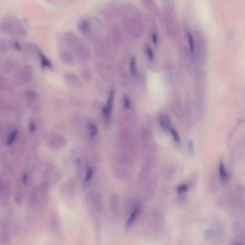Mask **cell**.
<instances>
[{"mask_svg": "<svg viewBox=\"0 0 245 245\" xmlns=\"http://www.w3.org/2000/svg\"><path fill=\"white\" fill-rule=\"evenodd\" d=\"M139 206H136L134 209L133 210V212L131 213L130 215L128 220L127 223H126V226L129 227L131 226L132 225H133L134 222L136 220V218L138 216V214L139 212Z\"/></svg>", "mask_w": 245, "mask_h": 245, "instance_id": "6da1fadb", "label": "cell"}, {"mask_svg": "<svg viewBox=\"0 0 245 245\" xmlns=\"http://www.w3.org/2000/svg\"><path fill=\"white\" fill-rule=\"evenodd\" d=\"M159 122L160 126L165 130H168L170 129V119L168 115L165 114L161 115L159 117Z\"/></svg>", "mask_w": 245, "mask_h": 245, "instance_id": "7a4b0ae2", "label": "cell"}, {"mask_svg": "<svg viewBox=\"0 0 245 245\" xmlns=\"http://www.w3.org/2000/svg\"><path fill=\"white\" fill-rule=\"evenodd\" d=\"M220 176L221 179L223 182H226L227 181L228 176L222 162H221L220 164Z\"/></svg>", "mask_w": 245, "mask_h": 245, "instance_id": "3957f363", "label": "cell"}, {"mask_svg": "<svg viewBox=\"0 0 245 245\" xmlns=\"http://www.w3.org/2000/svg\"><path fill=\"white\" fill-rule=\"evenodd\" d=\"M88 128H89V131H90L91 137H95L97 134L98 128L97 126L93 124H90L89 125Z\"/></svg>", "mask_w": 245, "mask_h": 245, "instance_id": "277c9868", "label": "cell"}, {"mask_svg": "<svg viewBox=\"0 0 245 245\" xmlns=\"http://www.w3.org/2000/svg\"><path fill=\"white\" fill-rule=\"evenodd\" d=\"M170 133L173 136V137L174 138V141H175L176 144L179 145L180 143V138H179L178 132H177L176 130H175L174 129H170Z\"/></svg>", "mask_w": 245, "mask_h": 245, "instance_id": "5b68a950", "label": "cell"}, {"mask_svg": "<svg viewBox=\"0 0 245 245\" xmlns=\"http://www.w3.org/2000/svg\"><path fill=\"white\" fill-rule=\"evenodd\" d=\"M130 70L131 71L132 74H136V71H137V69H136V59L135 58H133L131 59V62H130Z\"/></svg>", "mask_w": 245, "mask_h": 245, "instance_id": "8992f818", "label": "cell"}, {"mask_svg": "<svg viewBox=\"0 0 245 245\" xmlns=\"http://www.w3.org/2000/svg\"><path fill=\"white\" fill-rule=\"evenodd\" d=\"M187 36L189 39V44H190V51L193 53L194 52V44H193V37L189 32L187 33Z\"/></svg>", "mask_w": 245, "mask_h": 245, "instance_id": "52a82bcc", "label": "cell"}, {"mask_svg": "<svg viewBox=\"0 0 245 245\" xmlns=\"http://www.w3.org/2000/svg\"><path fill=\"white\" fill-rule=\"evenodd\" d=\"M17 130H14V131L12 132V133H11L10 135V137H9L8 140L7 141V143L8 144H11L14 142V140L15 139V137H17Z\"/></svg>", "mask_w": 245, "mask_h": 245, "instance_id": "ba28073f", "label": "cell"}, {"mask_svg": "<svg viewBox=\"0 0 245 245\" xmlns=\"http://www.w3.org/2000/svg\"><path fill=\"white\" fill-rule=\"evenodd\" d=\"M41 59L43 66L45 67H50L51 66L50 62L49 61V60L42 54H41Z\"/></svg>", "mask_w": 245, "mask_h": 245, "instance_id": "9c48e42d", "label": "cell"}, {"mask_svg": "<svg viewBox=\"0 0 245 245\" xmlns=\"http://www.w3.org/2000/svg\"><path fill=\"white\" fill-rule=\"evenodd\" d=\"M79 28L83 32H86L88 31V29L89 28V24L88 23H87L86 21L84 22H82L80 24V26Z\"/></svg>", "mask_w": 245, "mask_h": 245, "instance_id": "30bf717a", "label": "cell"}, {"mask_svg": "<svg viewBox=\"0 0 245 245\" xmlns=\"http://www.w3.org/2000/svg\"><path fill=\"white\" fill-rule=\"evenodd\" d=\"M187 185L186 184H182L179 186L178 188V192L179 193H182L184 192H186L188 190Z\"/></svg>", "mask_w": 245, "mask_h": 245, "instance_id": "8fae6325", "label": "cell"}, {"mask_svg": "<svg viewBox=\"0 0 245 245\" xmlns=\"http://www.w3.org/2000/svg\"><path fill=\"white\" fill-rule=\"evenodd\" d=\"M92 175H93V170H92V168H90L88 170L86 176L85 177V181H86V182L89 181L92 178Z\"/></svg>", "mask_w": 245, "mask_h": 245, "instance_id": "7c38bea8", "label": "cell"}, {"mask_svg": "<svg viewBox=\"0 0 245 245\" xmlns=\"http://www.w3.org/2000/svg\"><path fill=\"white\" fill-rule=\"evenodd\" d=\"M147 52H148V57L149 60L152 61L153 59V53L152 51V49L150 48H148L147 49Z\"/></svg>", "mask_w": 245, "mask_h": 245, "instance_id": "4fadbf2b", "label": "cell"}, {"mask_svg": "<svg viewBox=\"0 0 245 245\" xmlns=\"http://www.w3.org/2000/svg\"><path fill=\"white\" fill-rule=\"evenodd\" d=\"M124 101V105H125V107L127 108H129L130 105V100H129V99L128 97L125 98Z\"/></svg>", "mask_w": 245, "mask_h": 245, "instance_id": "5bb4252c", "label": "cell"}, {"mask_svg": "<svg viewBox=\"0 0 245 245\" xmlns=\"http://www.w3.org/2000/svg\"><path fill=\"white\" fill-rule=\"evenodd\" d=\"M152 41H153V43L154 44V45H157V43H158V39H157L156 35L155 34H154L152 35Z\"/></svg>", "mask_w": 245, "mask_h": 245, "instance_id": "9a60e30c", "label": "cell"}, {"mask_svg": "<svg viewBox=\"0 0 245 245\" xmlns=\"http://www.w3.org/2000/svg\"><path fill=\"white\" fill-rule=\"evenodd\" d=\"M189 149H190V152H193V142H192V141H190V142H189Z\"/></svg>", "mask_w": 245, "mask_h": 245, "instance_id": "2e32d148", "label": "cell"}]
</instances>
